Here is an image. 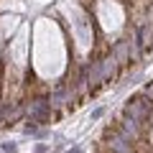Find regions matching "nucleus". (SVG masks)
<instances>
[{
    "label": "nucleus",
    "mask_w": 153,
    "mask_h": 153,
    "mask_svg": "<svg viewBox=\"0 0 153 153\" xmlns=\"http://www.w3.org/2000/svg\"><path fill=\"white\" fill-rule=\"evenodd\" d=\"M94 153H153V82L123 102L105 125Z\"/></svg>",
    "instance_id": "f257e3e1"
}]
</instances>
